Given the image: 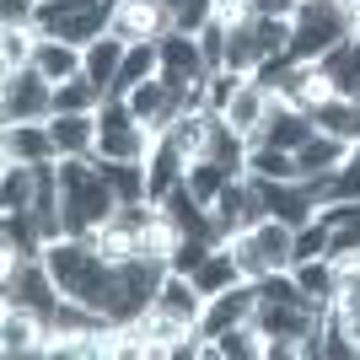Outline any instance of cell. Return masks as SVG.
I'll return each instance as SVG.
<instances>
[{"label":"cell","instance_id":"obj_1","mask_svg":"<svg viewBox=\"0 0 360 360\" xmlns=\"http://www.w3.org/2000/svg\"><path fill=\"white\" fill-rule=\"evenodd\" d=\"M44 264L54 269L60 290L70 301H86L108 317V296H113V264L97 253L91 237H49L44 242Z\"/></svg>","mask_w":360,"mask_h":360},{"label":"cell","instance_id":"obj_2","mask_svg":"<svg viewBox=\"0 0 360 360\" xmlns=\"http://www.w3.org/2000/svg\"><path fill=\"white\" fill-rule=\"evenodd\" d=\"M60 188H65V237H97L119 210V194H113L103 162H60Z\"/></svg>","mask_w":360,"mask_h":360},{"label":"cell","instance_id":"obj_3","mask_svg":"<svg viewBox=\"0 0 360 360\" xmlns=\"http://www.w3.org/2000/svg\"><path fill=\"white\" fill-rule=\"evenodd\" d=\"M226 248L237 253V264H242V274H248V280H264V274L290 269V264H296V226L264 215V221H253L248 231L226 237Z\"/></svg>","mask_w":360,"mask_h":360},{"label":"cell","instance_id":"obj_4","mask_svg":"<svg viewBox=\"0 0 360 360\" xmlns=\"http://www.w3.org/2000/svg\"><path fill=\"white\" fill-rule=\"evenodd\" d=\"M113 6H119V0H38L32 27L44 32V38H65V44L86 49V44H97L108 32Z\"/></svg>","mask_w":360,"mask_h":360},{"label":"cell","instance_id":"obj_5","mask_svg":"<svg viewBox=\"0 0 360 360\" xmlns=\"http://www.w3.org/2000/svg\"><path fill=\"white\" fill-rule=\"evenodd\" d=\"M355 32V16L345 11V0H301L296 11V38H290V60L317 65L328 49H339Z\"/></svg>","mask_w":360,"mask_h":360},{"label":"cell","instance_id":"obj_6","mask_svg":"<svg viewBox=\"0 0 360 360\" xmlns=\"http://www.w3.org/2000/svg\"><path fill=\"white\" fill-rule=\"evenodd\" d=\"M44 119H54V81L32 65L0 75V124H44Z\"/></svg>","mask_w":360,"mask_h":360},{"label":"cell","instance_id":"obj_7","mask_svg":"<svg viewBox=\"0 0 360 360\" xmlns=\"http://www.w3.org/2000/svg\"><path fill=\"white\" fill-rule=\"evenodd\" d=\"M253 183V194L258 205H264V215H274V221H285V226H307L317 221V210H323V199H317V188L307 178L301 183H269V178H248Z\"/></svg>","mask_w":360,"mask_h":360},{"label":"cell","instance_id":"obj_8","mask_svg":"<svg viewBox=\"0 0 360 360\" xmlns=\"http://www.w3.org/2000/svg\"><path fill=\"white\" fill-rule=\"evenodd\" d=\"M49 317L27 312V307H16V301H0V349L11 360H32L49 349Z\"/></svg>","mask_w":360,"mask_h":360},{"label":"cell","instance_id":"obj_9","mask_svg":"<svg viewBox=\"0 0 360 360\" xmlns=\"http://www.w3.org/2000/svg\"><path fill=\"white\" fill-rule=\"evenodd\" d=\"M156 49H162V75L172 81V86H199L205 81V54H199V38L183 27H167L162 38H156Z\"/></svg>","mask_w":360,"mask_h":360},{"label":"cell","instance_id":"obj_10","mask_svg":"<svg viewBox=\"0 0 360 360\" xmlns=\"http://www.w3.org/2000/svg\"><path fill=\"white\" fill-rule=\"evenodd\" d=\"M0 162H60V146H54V129L44 124H0Z\"/></svg>","mask_w":360,"mask_h":360},{"label":"cell","instance_id":"obj_11","mask_svg":"<svg viewBox=\"0 0 360 360\" xmlns=\"http://www.w3.org/2000/svg\"><path fill=\"white\" fill-rule=\"evenodd\" d=\"M167 27H172V11H167L162 0H119V6H113V22H108V32L124 38V44L162 38Z\"/></svg>","mask_w":360,"mask_h":360},{"label":"cell","instance_id":"obj_12","mask_svg":"<svg viewBox=\"0 0 360 360\" xmlns=\"http://www.w3.org/2000/svg\"><path fill=\"white\" fill-rule=\"evenodd\" d=\"M210 215H215V237H237V231H248L253 221H264V205H258V194H253V183L248 178H237V183H226L221 188V199L210 205Z\"/></svg>","mask_w":360,"mask_h":360},{"label":"cell","instance_id":"obj_13","mask_svg":"<svg viewBox=\"0 0 360 360\" xmlns=\"http://www.w3.org/2000/svg\"><path fill=\"white\" fill-rule=\"evenodd\" d=\"M253 312H258V280H237L231 290H221V296H210L205 301V317H199V328L210 333H221V328H237V323H253Z\"/></svg>","mask_w":360,"mask_h":360},{"label":"cell","instance_id":"obj_14","mask_svg":"<svg viewBox=\"0 0 360 360\" xmlns=\"http://www.w3.org/2000/svg\"><path fill=\"white\" fill-rule=\"evenodd\" d=\"M317 135V124L307 108H290V103H274L269 119H264V129H258V146H274V150H301L307 140Z\"/></svg>","mask_w":360,"mask_h":360},{"label":"cell","instance_id":"obj_15","mask_svg":"<svg viewBox=\"0 0 360 360\" xmlns=\"http://www.w3.org/2000/svg\"><path fill=\"white\" fill-rule=\"evenodd\" d=\"M274 103H280V97H274V91L264 86L258 75H248V81L237 86V97L226 103V113H221V119L231 124L237 135H248V140H253L258 129H264V119H269V108H274Z\"/></svg>","mask_w":360,"mask_h":360},{"label":"cell","instance_id":"obj_16","mask_svg":"<svg viewBox=\"0 0 360 360\" xmlns=\"http://www.w3.org/2000/svg\"><path fill=\"white\" fill-rule=\"evenodd\" d=\"M183 178H188V156H183L167 135H156V146H150V156H146V199L162 205Z\"/></svg>","mask_w":360,"mask_h":360},{"label":"cell","instance_id":"obj_17","mask_svg":"<svg viewBox=\"0 0 360 360\" xmlns=\"http://www.w3.org/2000/svg\"><path fill=\"white\" fill-rule=\"evenodd\" d=\"M60 162H97V113H54L49 119Z\"/></svg>","mask_w":360,"mask_h":360},{"label":"cell","instance_id":"obj_18","mask_svg":"<svg viewBox=\"0 0 360 360\" xmlns=\"http://www.w3.org/2000/svg\"><path fill=\"white\" fill-rule=\"evenodd\" d=\"M205 290L194 285V274H178V269H167L162 274V290H156V312H172L183 317V323H199L205 317Z\"/></svg>","mask_w":360,"mask_h":360},{"label":"cell","instance_id":"obj_19","mask_svg":"<svg viewBox=\"0 0 360 360\" xmlns=\"http://www.w3.org/2000/svg\"><path fill=\"white\" fill-rule=\"evenodd\" d=\"M44 226L32 210H0V248L16 258H44Z\"/></svg>","mask_w":360,"mask_h":360},{"label":"cell","instance_id":"obj_20","mask_svg":"<svg viewBox=\"0 0 360 360\" xmlns=\"http://www.w3.org/2000/svg\"><path fill=\"white\" fill-rule=\"evenodd\" d=\"M32 70H44L54 86L70 81V75H86V49L65 44V38H44L38 32V54H32Z\"/></svg>","mask_w":360,"mask_h":360},{"label":"cell","instance_id":"obj_21","mask_svg":"<svg viewBox=\"0 0 360 360\" xmlns=\"http://www.w3.org/2000/svg\"><path fill=\"white\" fill-rule=\"evenodd\" d=\"M345 156H349V140H339V135H328V129H317L307 146L296 150V162H301V178H333L339 167H345Z\"/></svg>","mask_w":360,"mask_h":360},{"label":"cell","instance_id":"obj_22","mask_svg":"<svg viewBox=\"0 0 360 360\" xmlns=\"http://www.w3.org/2000/svg\"><path fill=\"white\" fill-rule=\"evenodd\" d=\"M210 124H215L210 108H183L178 119H172V129H167V140H172L188 162H199V156L210 150Z\"/></svg>","mask_w":360,"mask_h":360},{"label":"cell","instance_id":"obj_23","mask_svg":"<svg viewBox=\"0 0 360 360\" xmlns=\"http://www.w3.org/2000/svg\"><path fill=\"white\" fill-rule=\"evenodd\" d=\"M237 280H248L242 274V264H237V253L226 248V242H215L210 253H205V264L194 269V285L205 290V296H221V290H231Z\"/></svg>","mask_w":360,"mask_h":360},{"label":"cell","instance_id":"obj_24","mask_svg":"<svg viewBox=\"0 0 360 360\" xmlns=\"http://www.w3.org/2000/svg\"><path fill=\"white\" fill-rule=\"evenodd\" d=\"M150 75H162V49H156V38H140V44L124 49V65H119L113 91H119V97H129V91H135L140 81H150Z\"/></svg>","mask_w":360,"mask_h":360},{"label":"cell","instance_id":"obj_25","mask_svg":"<svg viewBox=\"0 0 360 360\" xmlns=\"http://www.w3.org/2000/svg\"><path fill=\"white\" fill-rule=\"evenodd\" d=\"M317 65H323V75H328V81L345 91V97H360V32H349L345 44L328 49Z\"/></svg>","mask_w":360,"mask_h":360},{"label":"cell","instance_id":"obj_26","mask_svg":"<svg viewBox=\"0 0 360 360\" xmlns=\"http://www.w3.org/2000/svg\"><path fill=\"white\" fill-rule=\"evenodd\" d=\"M312 124L317 129H328V135L349 140V146H360V97H328L323 108H312Z\"/></svg>","mask_w":360,"mask_h":360},{"label":"cell","instance_id":"obj_27","mask_svg":"<svg viewBox=\"0 0 360 360\" xmlns=\"http://www.w3.org/2000/svg\"><path fill=\"white\" fill-rule=\"evenodd\" d=\"M290 274H296V285L307 290L312 301L333 307V296H339V264H333L328 253H323V258H301V264H290Z\"/></svg>","mask_w":360,"mask_h":360},{"label":"cell","instance_id":"obj_28","mask_svg":"<svg viewBox=\"0 0 360 360\" xmlns=\"http://www.w3.org/2000/svg\"><path fill=\"white\" fill-rule=\"evenodd\" d=\"M248 178H269V183H301V162L296 150H274V146H258L248 150Z\"/></svg>","mask_w":360,"mask_h":360},{"label":"cell","instance_id":"obj_29","mask_svg":"<svg viewBox=\"0 0 360 360\" xmlns=\"http://www.w3.org/2000/svg\"><path fill=\"white\" fill-rule=\"evenodd\" d=\"M32 188H38V167L0 162V210H32Z\"/></svg>","mask_w":360,"mask_h":360},{"label":"cell","instance_id":"obj_30","mask_svg":"<svg viewBox=\"0 0 360 360\" xmlns=\"http://www.w3.org/2000/svg\"><path fill=\"white\" fill-rule=\"evenodd\" d=\"M124 38H113V32H103L97 44H86V75L97 81L103 91H113V81H119V65H124Z\"/></svg>","mask_w":360,"mask_h":360},{"label":"cell","instance_id":"obj_31","mask_svg":"<svg viewBox=\"0 0 360 360\" xmlns=\"http://www.w3.org/2000/svg\"><path fill=\"white\" fill-rule=\"evenodd\" d=\"M210 345H215V360H264V333H258V323L221 328Z\"/></svg>","mask_w":360,"mask_h":360},{"label":"cell","instance_id":"obj_32","mask_svg":"<svg viewBox=\"0 0 360 360\" xmlns=\"http://www.w3.org/2000/svg\"><path fill=\"white\" fill-rule=\"evenodd\" d=\"M103 97H108V91L97 86L91 75H70V81L54 86V113H97Z\"/></svg>","mask_w":360,"mask_h":360},{"label":"cell","instance_id":"obj_33","mask_svg":"<svg viewBox=\"0 0 360 360\" xmlns=\"http://www.w3.org/2000/svg\"><path fill=\"white\" fill-rule=\"evenodd\" d=\"M248 22H253V38H258V54H264V60H285L290 54L296 16H248Z\"/></svg>","mask_w":360,"mask_h":360},{"label":"cell","instance_id":"obj_34","mask_svg":"<svg viewBox=\"0 0 360 360\" xmlns=\"http://www.w3.org/2000/svg\"><path fill=\"white\" fill-rule=\"evenodd\" d=\"M32 54H38V27H0V75H11V70H27Z\"/></svg>","mask_w":360,"mask_h":360},{"label":"cell","instance_id":"obj_35","mask_svg":"<svg viewBox=\"0 0 360 360\" xmlns=\"http://www.w3.org/2000/svg\"><path fill=\"white\" fill-rule=\"evenodd\" d=\"M258 65H264V54H258L253 22H248V16H237V22H231V44H226V70H237V75H253Z\"/></svg>","mask_w":360,"mask_h":360},{"label":"cell","instance_id":"obj_36","mask_svg":"<svg viewBox=\"0 0 360 360\" xmlns=\"http://www.w3.org/2000/svg\"><path fill=\"white\" fill-rule=\"evenodd\" d=\"M317 188V199L328 205V199H360V146H349L345 167L333 172V178H307Z\"/></svg>","mask_w":360,"mask_h":360},{"label":"cell","instance_id":"obj_37","mask_svg":"<svg viewBox=\"0 0 360 360\" xmlns=\"http://www.w3.org/2000/svg\"><path fill=\"white\" fill-rule=\"evenodd\" d=\"M183 183H188L205 205H215L226 183H237V172H231V167H221V162H210V156H199V162H188V178H183Z\"/></svg>","mask_w":360,"mask_h":360},{"label":"cell","instance_id":"obj_38","mask_svg":"<svg viewBox=\"0 0 360 360\" xmlns=\"http://www.w3.org/2000/svg\"><path fill=\"white\" fill-rule=\"evenodd\" d=\"M178 242H183V231H178V221L172 215H156V221L146 226V237H140V253L146 258H156V264H172V253H178Z\"/></svg>","mask_w":360,"mask_h":360},{"label":"cell","instance_id":"obj_39","mask_svg":"<svg viewBox=\"0 0 360 360\" xmlns=\"http://www.w3.org/2000/svg\"><path fill=\"white\" fill-rule=\"evenodd\" d=\"M199 38V54H205V70H226V44H231V16L215 11L205 27L194 32Z\"/></svg>","mask_w":360,"mask_h":360},{"label":"cell","instance_id":"obj_40","mask_svg":"<svg viewBox=\"0 0 360 360\" xmlns=\"http://www.w3.org/2000/svg\"><path fill=\"white\" fill-rule=\"evenodd\" d=\"M103 172H108V183H113L119 205L146 199V162H103Z\"/></svg>","mask_w":360,"mask_h":360},{"label":"cell","instance_id":"obj_41","mask_svg":"<svg viewBox=\"0 0 360 360\" xmlns=\"http://www.w3.org/2000/svg\"><path fill=\"white\" fill-rule=\"evenodd\" d=\"M91 242H97V253H103L108 264H129V258H140V237H135V231H124V226H103Z\"/></svg>","mask_w":360,"mask_h":360},{"label":"cell","instance_id":"obj_42","mask_svg":"<svg viewBox=\"0 0 360 360\" xmlns=\"http://www.w3.org/2000/svg\"><path fill=\"white\" fill-rule=\"evenodd\" d=\"M242 81H248V75H237V70H210L205 75V108H210V113H226V103L237 97Z\"/></svg>","mask_w":360,"mask_h":360},{"label":"cell","instance_id":"obj_43","mask_svg":"<svg viewBox=\"0 0 360 360\" xmlns=\"http://www.w3.org/2000/svg\"><path fill=\"white\" fill-rule=\"evenodd\" d=\"M162 6L172 11V27H183V32H199L215 16V0H162Z\"/></svg>","mask_w":360,"mask_h":360},{"label":"cell","instance_id":"obj_44","mask_svg":"<svg viewBox=\"0 0 360 360\" xmlns=\"http://www.w3.org/2000/svg\"><path fill=\"white\" fill-rule=\"evenodd\" d=\"M323 360H360V349H355V339L345 333L339 312H328V323H323Z\"/></svg>","mask_w":360,"mask_h":360},{"label":"cell","instance_id":"obj_45","mask_svg":"<svg viewBox=\"0 0 360 360\" xmlns=\"http://www.w3.org/2000/svg\"><path fill=\"white\" fill-rule=\"evenodd\" d=\"M323 253H328V221L317 215V221L296 226V264L301 258H323Z\"/></svg>","mask_w":360,"mask_h":360},{"label":"cell","instance_id":"obj_46","mask_svg":"<svg viewBox=\"0 0 360 360\" xmlns=\"http://www.w3.org/2000/svg\"><path fill=\"white\" fill-rule=\"evenodd\" d=\"M328 258L333 264H349V258H360V221H345L328 231Z\"/></svg>","mask_w":360,"mask_h":360},{"label":"cell","instance_id":"obj_47","mask_svg":"<svg viewBox=\"0 0 360 360\" xmlns=\"http://www.w3.org/2000/svg\"><path fill=\"white\" fill-rule=\"evenodd\" d=\"M215 242L210 237H183L178 242V253H172V264H167V269H178V274H194L199 264H205V253H210Z\"/></svg>","mask_w":360,"mask_h":360},{"label":"cell","instance_id":"obj_48","mask_svg":"<svg viewBox=\"0 0 360 360\" xmlns=\"http://www.w3.org/2000/svg\"><path fill=\"white\" fill-rule=\"evenodd\" d=\"M32 16H38V0H0V22H11V27H32Z\"/></svg>","mask_w":360,"mask_h":360},{"label":"cell","instance_id":"obj_49","mask_svg":"<svg viewBox=\"0 0 360 360\" xmlns=\"http://www.w3.org/2000/svg\"><path fill=\"white\" fill-rule=\"evenodd\" d=\"M301 0H253L248 6V16H296Z\"/></svg>","mask_w":360,"mask_h":360},{"label":"cell","instance_id":"obj_50","mask_svg":"<svg viewBox=\"0 0 360 360\" xmlns=\"http://www.w3.org/2000/svg\"><path fill=\"white\" fill-rule=\"evenodd\" d=\"M339 312V323H345V333L355 339V349H360V307H333Z\"/></svg>","mask_w":360,"mask_h":360},{"label":"cell","instance_id":"obj_51","mask_svg":"<svg viewBox=\"0 0 360 360\" xmlns=\"http://www.w3.org/2000/svg\"><path fill=\"white\" fill-rule=\"evenodd\" d=\"M248 6H253V0H215V11L231 16V22H237V16H248Z\"/></svg>","mask_w":360,"mask_h":360}]
</instances>
